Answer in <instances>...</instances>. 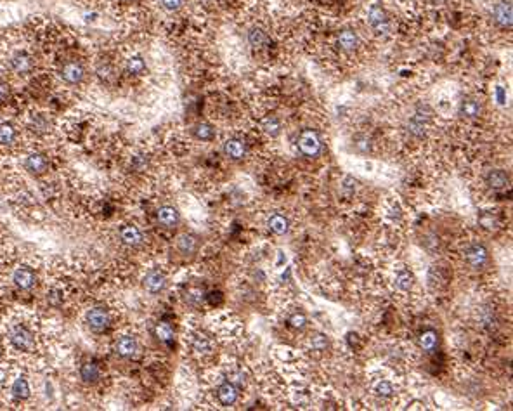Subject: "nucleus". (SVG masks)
I'll return each mask as SVG.
<instances>
[{
  "label": "nucleus",
  "instance_id": "b1692460",
  "mask_svg": "<svg viewBox=\"0 0 513 411\" xmlns=\"http://www.w3.org/2000/svg\"><path fill=\"white\" fill-rule=\"evenodd\" d=\"M80 377H82V380L87 383H94L99 380L101 369L95 363H85L84 366L80 368Z\"/></svg>",
  "mask_w": 513,
  "mask_h": 411
},
{
  "label": "nucleus",
  "instance_id": "f257e3e1",
  "mask_svg": "<svg viewBox=\"0 0 513 411\" xmlns=\"http://www.w3.org/2000/svg\"><path fill=\"white\" fill-rule=\"evenodd\" d=\"M7 339L12 349L19 353H28L35 347V333L26 325H14L9 330Z\"/></svg>",
  "mask_w": 513,
  "mask_h": 411
},
{
  "label": "nucleus",
  "instance_id": "c9c22d12",
  "mask_svg": "<svg viewBox=\"0 0 513 411\" xmlns=\"http://www.w3.org/2000/svg\"><path fill=\"white\" fill-rule=\"evenodd\" d=\"M250 42H251V45H255V47H256V45H262L264 42H265V35H264V31L262 30H251L250 31Z\"/></svg>",
  "mask_w": 513,
  "mask_h": 411
},
{
  "label": "nucleus",
  "instance_id": "6e6552de",
  "mask_svg": "<svg viewBox=\"0 0 513 411\" xmlns=\"http://www.w3.org/2000/svg\"><path fill=\"white\" fill-rule=\"evenodd\" d=\"M156 219L163 227H168V229L175 227L177 224L181 222L179 210L175 207H170V205H163V207H160L158 212H156Z\"/></svg>",
  "mask_w": 513,
  "mask_h": 411
},
{
  "label": "nucleus",
  "instance_id": "4be33fe9",
  "mask_svg": "<svg viewBox=\"0 0 513 411\" xmlns=\"http://www.w3.org/2000/svg\"><path fill=\"white\" fill-rule=\"evenodd\" d=\"M177 248L181 253L192 255L196 250H198V238L192 234H181L177 238Z\"/></svg>",
  "mask_w": 513,
  "mask_h": 411
},
{
  "label": "nucleus",
  "instance_id": "58836bf2",
  "mask_svg": "<svg viewBox=\"0 0 513 411\" xmlns=\"http://www.w3.org/2000/svg\"><path fill=\"white\" fill-rule=\"evenodd\" d=\"M7 97H9V85L6 84V82L0 80V103L6 101Z\"/></svg>",
  "mask_w": 513,
  "mask_h": 411
},
{
  "label": "nucleus",
  "instance_id": "5701e85b",
  "mask_svg": "<svg viewBox=\"0 0 513 411\" xmlns=\"http://www.w3.org/2000/svg\"><path fill=\"white\" fill-rule=\"evenodd\" d=\"M357 44H359V38H357V35L352 30H345L338 35V45H340L343 51H354Z\"/></svg>",
  "mask_w": 513,
  "mask_h": 411
},
{
  "label": "nucleus",
  "instance_id": "a211bd4d",
  "mask_svg": "<svg viewBox=\"0 0 513 411\" xmlns=\"http://www.w3.org/2000/svg\"><path fill=\"white\" fill-rule=\"evenodd\" d=\"M267 227L274 232V234L283 236L290 231V221H288V217H285L283 213H272V216L267 219Z\"/></svg>",
  "mask_w": 513,
  "mask_h": 411
},
{
  "label": "nucleus",
  "instance_id": "412c9836",
  "mask_svg": "<svg viewBox=\"0 0 513 411\" xmlns=\"http://www.w3.org/2000/svg\"><path fill=\"white\" fill-rule=\"evenodd\" d=\"M393 281H396L397 290L407 293V291H411L413 290V286H415V274L411 271H407V269H401V271H397L396 280Z\"/></svg>",
  "mask_w": 513,
  "mask_h": 411
},
{
  "label": "nucleus",
  "instance_id": "473e14b6",
  "mask_svg": "<svg viewBox=\"0 0 513 411\" xmlns=\"http://www.w3.org/2000/svg\"><path fill=\"white\" fill-rule=\"evenodd\" d=\"M479 224L484 227V229L492 231V229H496L498 227V219H496V216H492L491 212H482L480 213V217H479Z\"/></svg>",
  "mask_w": 513,
  "mask_h": 411
},
{
  "label": "nucleus",
  "instance_id": "7ed1b4c3",
  "mask_svg": "<svg viewBox=\"0 0 513 411\" xmlns=\"http://www.w3.org/2000/svg\"><path fill=\"white\" fill-rule=\"evenodd\" d=\"M85 325L94 333H103L111 325V316L104 307H92L85 314Z\"/></svg>",
  "mask_w": 513,
  "mask_h": 411
},
{
  "label": "nucleus",
  "instance_id": "ddd939ff",
  "mask_svg": "<svg viewBox=\"0 0 513 411\" xmlns=\"http://www.w3.org/2000/svg\"><path fill=\"white\" fill-rule=\"evenodd\" d=\"M224 154L231 160H243L246 156V146L241 139H227L224 143Z\"/></svg>",
  "mask_w": 513,
  "mask_h": 411
},
{
  "label": "nucleus",
  "instance_id": "6ab92c4d",
  "mask_svg": "<svg viewBox=\"0 0 513 411\" xmlns=\"http://www.w3.org/2000/svg\"><path fill=\"white\" fill-rule=\"evenodd\" d=\"M25 165H26V168H28L31 173H42V172L47 170L49 160H47V156H44L42 153H33V154H30V156L26 158Z\"/></svg>",
  "mask_w": 513,
  "mask_h": 411
},
{
  "label": "nucleus",
  "instance_id": "4468645a",
  "mask_svg": "<svg viewBox=\"0 0 513 411\" xmlns=\"http://www.w3.org/2000/svg\"><path fill=\"white\" fill-rule=\"evenodd\" d=\"M11 68L17 75H26L33 68V59L26 52H16L11 59Z\"/></svg>",
  "mask_w": 513,
  "mask_h": 411
},
{
  "label": "nucleus",
  "instance_id": "bb28decb",
  "mask_svg": "<svg viewBox=\"0 0 513 411\" xmlns=\"http://www.w3.org/2000/svg\"><path fill=\"white\" fill-rule=\"evenodd\" d=\"M262 129L267 135L278 137L281 134V122H279L276 116H265L262 120Z\"/></svg>",
  "mask_w": 513,
  "mask_h": 411
},
{
  "label": "nucleus",
  "instance_id": "dca6fc26",
  "mask_svg": "<svg viewBox=\"0 0 513 411\" xmlns=\"http://www.w3.org/2000/svg\"><path fill=\"white\" fill-rule=\"evenodd\" d=\"M485 182L492 189H505L510 184V175L501 168H496V170H491L485 175Z\"/></svg>",
  "mask_w": 513,
  "mask_h": 411
},
{
  "label": "nucleus",
  "instance_id": "cd10ccee",
  "mask_svg": "<svg viewBox=\"0 0 513 411\" xmlns=\"http://www.w3.org/2000/svg\"><path fill=\"white\" fill-rule=\"evenodd\" d=\"M460 113L466 118H475L480 113V104L475 99H465L460 106Z\"/></svg>",
  "mask_w": 513,
  "mask_h": 411
},
{
  "label": "nucleus",
  "instance_id": "20e7f679",
  "mask_svg": "<svg viewBox=\"0 0 513 411\" xmlns=\"http://www.w3.org/2000/svg\"><path fill=\"white\" fill-rule=\"evenodd\" d=\"M466 262L473 271H482L489 264V250L480 243L470 245L466 248Z\"/></svg>",
  "mask_w": 513,
  "mask_h": 411
},
{
  "label": "nucleus",
  "instance_id": "7c9ffc66",
  "mask_svg": "<svg viewBox=\"0 0 513 411\" xmlns=\"http://www.w3.org/2000/svg\"><path fill=\"white\" fill-rule=\"evenodd\" d=\"M127 70H128V73H132V75H139V73H143L146 70L144 59L141 57V56L130 57V59H128V63H127Z\"/></svg>",
  "mask_w": 513,
  "mask_h": 411
},
{
  "label": "nucleus",
  "instance_id": "0eeeda50",
  "mask_svg": "<svg viewBox=\"0 0 513 411\" xmlns=\"http://www.w3.org/2000/svg\"><path fill=\"white\" fill-rule=\"evenodd\" d=\"M12 281L19 290H31L36 283V276L30 267H17L12 274Z\"/></svg>",
  "mask_w": 513,
  "mask_h": 411
},
{
  "label": "nucleus",
  "instance_id": "39448f33",
  "mask_svg": "<svg viewBox=\"0 0 513 411\" xmlns=\"http://www.w3.org/2000/svg\"><path fill=\"white\" fill-rule=\"evenodd\" d=\"M143 285L149 293H160V291L167 288V276L162 271H158V269H153V271H149L144 276Z\"/></svg>",
  "mask_w": 513,
  "mask_h": 411
},
{
  "label": "nucleus",
  "instance_id": "f8f14e48",
  "mask_svg": "<svg viewBox=\"0 0 513 411\" xmlns=\"http://www.w3.org/2000/svg\"><path fill=\"white\" fill-rule=\"evenodd\" d=\"M120 240L128 246H139L144 241V234L137 226L128 224V226H123L120 229Z\"/></svg>",
  "mask_w": 513,
  "mask_h": 411
},
{
  "label": "nucleus",
  "instance_id": "4c0bfd02",
  "mask_svg": "<svg viewBox=\"0 0 513 411\" xmlns=\"http://www.w3.org/2000/svg\"><path fill=\"white\" fill-rule=\"evenodd\" d=\"M162 4L167 11H177L182 6V0H162Z\"/></svg>",
  "mask_w": 513,
  "mask_h": 411
},
{
  "label": "nucleus",
  "instance_id": "f3484780",
  "mask_svg": "<svg viewBox=\"0 0 513 411\" xmlns=\"http://www.w3.org/2000/svg\"><path fill=\"white\" fill-rule=\"evenodd\" d=\"M494 21L501 28H511V6L508 2H499L494 7Z\"/></svg>",
  "mask_w": 513,
  "mask_h": 411
},
{
  "label": "nucleus",
  "instance_id": "9b49d317",
  "mask_svg": "<svg viewBox=\"0 0 513 411\" xmlns=\"http://www.w3.org/2000/svg\"><path fill=\"white\" fill-rule=\"evenodd\" d=\"M61 76H63L64 82H68V84H80L85 76V70L80 63L71 61V63H66V65L63 66Z\"/></svg>",
  "mask_w": 513,
  "mask_h": 411
},
{
  "label": "nucleus",
  "instance_id": "e433bc0d",
  "mask_svg": "<svg viewBox=\"0 0 513 411\" xmlns=\"http://www.w3.org/2000/svg\"><path fill=\"white\" fill-rule=\"evenodd\" d=\"M229 382H232L236 387H243L245 385V375H243L241 371H232L231 373V378H229Z\"/></svg>",
  "mask_w": 513,
  "mask_h": 411
},
{
  "label": "nucleus",
  "instance_id": "423d86ee",
  "mask_svg": "<svg viewBox=\"0 0 513 411\" xmlns=\"http://www.w3.org/2000/svg\"><path fill=\"white\" fill-rule=\"evenodd\" d=\"M114 350H116L118 356L122 358H134V356L139 353V344L132 335H122L118 337V340L114 342Z\"/></svg>",
  "mask_w": 513,
  "mask_h": 411
},
{
  "label": "nucleus",
  "instance_id": "f704fd0d",
  "mask_svg": "<svg viewBox=\"0 0 513 411\" xmlns=\"http://www.w3.org/2000/svg\"><path fill=\"white\" fill-rule=\"evenodd\" d=\"M310 344H312L315 350H326L328 339H326V335H323V333H315L312 337V340H310Z\"/></svg>",
  "mask_w": 513,
  "mask_h": 411
},
{
  "label": "nucleus",
  "instance_id": "2eb2a0df",
  "mask_svg": "<svg viewBox=\"0 0 513 411\" xmlns=\"http://www.w3.org/2000/svg\"><path fill=\"white\" fill-rule=\"evenodd\" d=\"M191 347L196 354L207 356L213 350V342L210 337L205 335V333H194L191 339Z\"/></svg>",
  "mask_w": 513,
  "mask_h": 411
},
{
  "label": "nucleus",
  "instance_id": "72a5a7b5",
  "mask_svg": "<svg viewBox=\"0 0 513 411\" xmlns=\"http://www.w3.org/2000/svg\"><path fill=\"white\" fill-rule=\"evenodd\" d=\"M288 325H290L291 328H295V330H304L305 325H307V318H305V314H304V312H295V314H291V316L288 318Z\"/></svg>",
  "mask_w": 513,
  "mask_h": 411
},
{
  "label": "nucleus",
  "instance_id": "2f4dec72",
  "mask_svg": "<svg viewBox=\"0 0 513 411\" xmlns=\"http://www.w3.org/2000/svg\"><path fill=\"white\" fill-rule=\"evenodd\" d=\"M374 392H377L380 397H392L396 394V389H393V385L388 380H380L377 385H374Z\"/></svg>",
  "mask_w": 513,
  "mask_h": 411
},
{
  "label": "nucleus",
  "instance_id": "1a4fd4ad",
  "mask_svg": "<svg viewBox=\"0 0 513 411\" xmlns=\"http://www.w3.org/2000/svg\"><path fill=\"white\" fill-rule=\"evenodd\" d=\"M217 397H219V401H221L222 406H232V404H236L238 397H240V390H238V387L234 385V383L227 380V382H224V383L219 385Z\"/></svg>",
  "mask_w": 513,
  "mask_h": 411
},
{
  "label": "nucleus",
  "instance_id": "c756f323",
  "mask_svg": "<svg viewBox=\"0 0 513 411\" xmlns=\"http://www.w3.org/2000/svg\"><path fill=\"white\" fill-rule=\"evenodd\" d=\"M16 141V130L11 123H0V144L9 146Z\"/></svg>",
  "mask_w": 513,
  "mask_h": 411
},
{
  "label": "nucleus",
  "instance_id": "9d476101",
  "mask_svg": "<svg viewBox=\"0 0 513 411\" xmlns=\"http://www.w3.org/2000/svg\"><path fill=\"white\" fill-rule=\"evenodd\" d=\"M369 25L373 26L378 33H387L390 30V25H388V17L385 14V11L382 7L378 6H373L369 9Z\"/></svg>",
  "mask_w": 513,
  "mask_h": 411
},
{
  "label": "nucleus",
  "instance_id": "aec40b11",
  "mask_svg": "<svg viewBox=\"0 0 513 411\" xmlns=\"http://www.w3.org/2000/svg\"><path fill=\"white\" fill-rule=\"evenodd\" d=\"M418 344L425 353H435L439 345V335L435 330H425L420 333L418 337Z\"/></svg>",
  "mask_w": 513,
  "mask_h": 411
},
{
  "label": "nucleus",
  "instance_id": "f03ea898",
  "mask_svg": "<svg viewBox=\"0 0 513 411\" xmlns=\"http://www.w3.org/2000/svg\"><path fill=\"white\" fill-rule=\"evenodd\" d=\"M299 148L304 156L307 158H315L321 154V149H323V143H321V137L315 130L312 129H305L299 135Z\"/></svg>",
  "mask_w": 513,
  "mask_h": 411
},
{
  "label": "nucleus",
  "instance_id": "a878e982",
  "mask_svg": "<svg viewBox=\"0 0 513 411\" xmlns=\"http://www.w3.org/2000/svg\"><path fill=\"white\" fill-rule=\"evenodd\" d=\"M30 383L25 380V378H16L14 383H12V396L16 399H28L30 397Z\"/></svg>",
  "mask_w": 513,
  "mask_h": 411
},
{
  "label": "nucleus",
  "instance_id": "393cba45",
  "mask_svg": "<svg viewBox=\"0 0 513 411\" xmlns=\"http://www.w3.org/2000/svg\"><path fill=\"white\" fill-rule=\"evenodd\" d=\"M192 134H194V137L198 141H212L215 137V129L210 125V123L201 122L198 125L192 127Z\"/></svg>",
  "mask_w": 513,
  "mask_h": 411
},
{
  "label": "nucleus",
  "instance_id": "c85d7f7f",
  "mask_svg": "<svg viewBox=\"0 0 513 411\" xmlns=\"http://www.w3.org/2000/svg\"><path fill=\"white\" fill-rule=\"evenodd\" d=\"M154 335H156V339L160 342H165V344H167V342H172L173 339V328L168 325V323L162 321L154 326Z\"/></svg>",
  "mask_w": 513,
  "mask_h": 411
}]
</instances>
